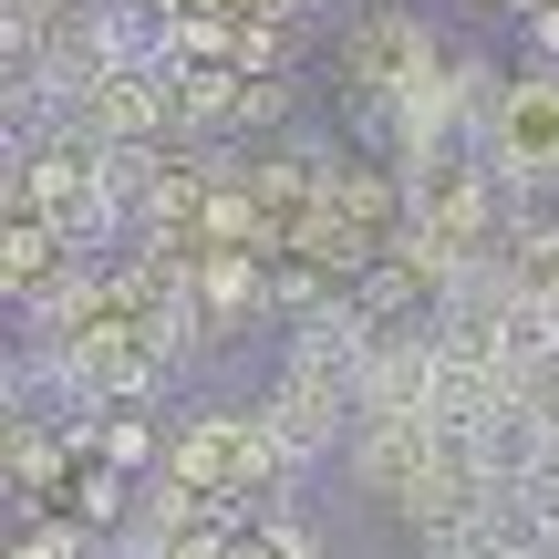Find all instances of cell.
I'll return each instance as SVG.
<instances>
[{
    "instance_id": "1",
    "label": "cell",
    "mask_w": 559,
    "mask_h": 559,
    "mask_svg": "<svg viewBox=\"0 0 559 559\" xmlns=\"http://www.w3.org/2000/svg\"><path fill=\"white\" fill-rule=\"evenodd\" d=\"M166 487L187 498H260V487H290V456L270 445L260 404H207L166 436Z\"/></svg>"
},
{
    "instance_id": "2",
    "label": "cell",
    "mask_w": 559,
    "mask_h": 559,
    "mask_svg": "<svg viewBox=\"0 0 559 559\" xmlns=\"http://www.w3.org/2000/svg\"><path fill=\"white\" fill-rule=\"evenodd\" d=\"M477 156L498 166L508 207L549 198V187H559V73H539V62H528V73L508 83V115L487 124V145H477Z\"/></svg>"
},
{
    "instance_id": "3",
    "label": "cell",
    "mask_w": 559,
    "mask_h": 559,
    "mask_svg": "<svg viewBox=\"0 0 559 559\" xmlns=\"http://www.w3.org/2000/svg\"><path fill=\"white\" fill-rule=\"evenodd\" d=\"M166 124H177V83L166 73H94L73 94V124L62 135H83V145H104V156H124V145H166Z\"/></svg>"
},
{
    "instance_id": "4",
    "label": "cell",
    "mask_w": 559,
    "mask_h": 559,
    "mask_svg": "<svg viewBox=\"0 0 559 559\" xmlns=\"http://www.w3.org/2000/svg\"><path fill=\"white\" fill-rule=\"evenodd\" d=\"M166 83H177V124H187V135L239 124V94H249L239 62H166Z\"/></svg>"
},
{
    "instance_id": "5",
    "label": "cell",
    "mask_w": 559,
    "mask_h": 559,
    "mask_svg": "<svg viewBox=\"0 0 559 559\" xmlns=\"http://www.w3.org/2000/svg\"><path fill=\"white\" fill-rule=\"evenodd\" d=\"M11 559H94V528L83 519H21Z\"/></svg>"
},
{
    "instance_id": "6",
    "label": "cell",
    "mask_w": 559,
    "mask_h": 559,
    "mask_svg": "<svg viewBox=\"0 0 559 559\" xmlns=\"http://www.w3.org/2000/svg\"><path fill=\"white\" fill-rule=\"evenodd\" d=\"M94 445H104V466H124V477H135V466L156 456V425L124 404V415H104V425H94Z\"/></svg>"
},
{
    "instance_id": "7",
    "label": "cell",
    "mask_w": 559,
    "mask_h": 559,
    "mask_svg": "<svg viewBox=\"0 0 559 559\" xmlns=\"http://www.w3.org/2000/svg\"><path fill=\"white\" fill-rule=\"evenodd\" d=\"M104 559H177V528L135 519V528H115V539H104Z\"/></svg>"
},
{
    "instance_id": "8",
    "label": "cell",
    "mask_w": 559,
    "mask_h": 559,
    "mask_svg": "<svg viewBox=\"0 0 559 559\" xmlns=\"http://www.w3.org/2000/svg\"><path fill=\"white\" fill-rule=\"evenodd\" d=\"M290 115V83L280 73H249V94H239V124H280Z\"/></svg>"
},
{
    "instance_id": "9",
    "label": "cell",
    "mask_w": 559,
    "mask_h": 559,
    "mask_svg": "<svg viewBox=\"0 0 559 559\" xmlns=\"http://www.w3.org/2000/svg\"><path fill=\"white\" fill-rule=\"evenodd\" d=\"M528 52H539V73H559V0H528Z\"/></svg>"
}]
</instances>
